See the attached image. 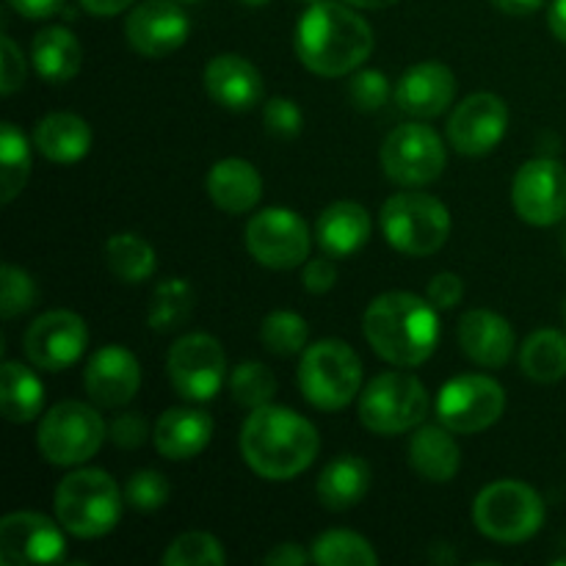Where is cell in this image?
<instances>
[{
  "instance_id": "36",
  "label": "cell",
  "mask_w": 566,
  "mask_h": 566,
  "mask_svg": "<svg viewBox=\"0 0 566 566\" xmlns=\"http://www.w3.org/2000/svg\"><path fill=\"white\" fill-rule=\"evenodd\" d=\"M310 326L293 310H274L271 315H265L263 326H260V340L276 357H293V354H302L307 348Z\"/></svg>"
},
{
  "instance_id": "18",
  "label": "cell",
  "mask_w": 566,
  "mask_h": 566,
  "mask_svg": "<svg viewBox=\"0 0 566 566\" xmlns=\"http://www.w3.org/2000/svg\"><path fill=\"white\" fill-rule=\"evenodd\" d=\"M509 130V108L497 94H470L448 119V142L462 155H486Z\"/></svg>"
},
{
  "instance_id": "50",
  "label": "cell",
  "mask_w": 566,
  "mask_h": 566,
  "mask_svg": "<svg viewBox=\"0 0 566 566\" xmlns=\"http://www.w3.org/2000/svg\"><path fill=\"white\" fill-rule=\"evenodd\" d=\"M495 9H501L503 14H512V17H525V14H534L545 6V0H490Z\"/></svg>"
},
{
  "instance_id": "49",
  "label": "cell",
  "mask_w": 566,
  "mask_h": 566,
  "mask_svg": "<svg viewBox=\"0 0 566 566\" xmlns=\"http://www.w3.org/2000/svg\"><path fill=\"white\" fill-rule=\"evenodd\" d=\"M77 3L94 17H114L122 14L125 9H130L133 0H77Z\"/></svg>"
},
{
  "instance_id": "46",
  "label": "cell",
  "mask_w": 566,
  "mask_h": 566,
  "mask_svg": "<svg viewBox=\"0 0 566 566\" xmlns=\"http://www.w3.org/2000/svg\"><path fill=\"white\" fill-rule=\"evenodd\" d=\"M302 282L310 293H318V296L329 293L337 282L335 258H329V254H326V258H315V260H310V263H304Z\"/></svg>"
},
{
  "instance_id": "6",
  "label": "cell",
  "mask_w": 566,
  "mask_h": 566,
  "mask_svg": "<svg viewBox=\"0 0 566 566\" xmlns=\"http://www.w3.org/2000/svg\"><path fill=\"white\" fill-rule=\"evenodd\" d=\"M379 227L396 252L409 258H429L448 243L451 213L431 193L401 191L381 205Z\"/></svg>"
},
{
  "instance_id": "1",
  "label": "cell",
  "mask_w": 566,
  "mask_h": 566,
  "mask_svg": "<svg viewBox=\"0 0 566 566\" xmlns=\"http://www.w3.org/2000/svg\"><path fill=\"white\" fill-rule=\"evenodd\" d=\"M374 53V31L354 11L337 0L307 6L296 25V55L313 75L343 77L363 66Z\"/></svg>"
},
{
  "instance_id": "13",
  "label": "cell",
  "mask_w": 566,
  "mask_h": 566,
  "mask_svg": "<svg viewBox=\"0 0 566 566\" xmlns=\"http://www.w3.org/2000/svg\"><path fill=\"white\" fill-rule=\"evenodd\" d=\"M247 249L265 269H296L310 258V230L296 210L265 208L249 219Z\"/></svg>"
},
{
  "instance_id": "4",
  "label": "cell",
  "mask_w": 566,
  "mask_h": 566,
  "mask_svg": "<svg viewBox=\"0 0 566 566\" xmlns=\"http://www.w3.org/2000/svg\"><path fill=\"white\" fill-rule=\"evenodd\" d=\"M55 517L66 534L77 539H97L111 534L122 520L125 492L105 470L81 468L66 475L55 490Z\"/></svg>"
},
{
  "instance_id": "17",
  "label": "cell",
  "mask_w": 566,
  "mask_h": 566,
  "mask_svg": "<svg viewBox=\"0 0 566 566\" xmlns=\"http://www.w3.org/2000/svg\"><path fill=\"white\" fill-rule=\"evenodd\" d=\"M127 44L144 59H166L191 36V20L177 0H144L125 20Z\"/></svg>"
},
{
  "instance_id": "5",
  "label": "cell",
  "mask_w": 566,
  "mask_h": 566,
  "mask_svg": "<svg viewBox=\"0 0 566 566\" xmlns=\"http://www.w3.org/2000/svg\"><path fill=\"white\" fill-rule=\"evenodd\" d=\"M298 387L310 407L321 412H340L363 392V359L337 337L313 343L302 352Z\"/></svg>"
},
{
  "instance_id": "57",
  "label": "cell",
  "mask_w": 566,
  "mask_h": 566,
  "mask_svg": "<svg viewBox=\"0 0 566 566\" xmlns=\"http://www.w3.org/2000/svg\"><path fill=\"white\" fill-rule=\"evenodd\" d=\"M564 252H566V243H564Z\"/></svg>"
},
{
  "instance_id": "24",
  "label": "cell",
  "mask_w": 566,
  "mask_h": 566,
  "mask_svg": "<svg viewBox=\"0 0 566 566\" xmlns=\"http://www.w3.org/2000/svg\"><path fill=\"white\" fill-rule=\"evenodd\" d=\"M374 232V219L359 202H332L324 208L315 224V238H318L324 254L335 260H346L357 254Z\"/></svg>"
},
{
  "instance_id": "34",
  "label": "cell",
  "mask_w": 566,
  "mask_h": 566,
  "mask_svg": "<svg viewBox=\"0 0 566 566\" xmlns=\"http://www.w3.org/2000/svg\"><path fill=\"white\" fill-rule=\"evenodd\" d=\"M31 177V144L14 122L0 125V202L9 205Z\"/></svg>"
},
{
  "instance_id": "11",
  "label": "cell",
  "mask_w": 566,
  "mask_h": 566,
  "mask_svg": "<svg viewBox=\"0 0 566 566\" xmlns=\"http://www.w3.org/2000/svg\"><path fill=\"white\" fill-rule=\"evenodd\" d=\"M506 392L484 374H464L446 381L437 396V418L453 434H479L501 420Z\"/></svg>"
},
{
  "instance_id": "23",
  "label": "cell",
  "mask_w": 566,
  "mask_h": 566,
  "mask_svg": "<svg viewBox=\"0 0 566 566\" xmlns=\"http://www.w3.org/2000/svg\"><path fill=\"white\" fill-rule=\"evenodd\" d=\"M155 448L164 459L188 462L208 448L213 437V418L202 409L171 407L155 423Z\"/></svg>"
},
{
  "instance_id": "35",
  "label": "cell",
  "mask_w": 566,
  "mask_h": 566,
  "mask_svg": "<svg viewBox=\"0 0 566 566\" xmlns=\"http://www.w3.org/2000/svg\"><path fill=\"white\" fill-rule=\"evenodd\" d=\"M313 562L321 566H374L379 564V556L365 536L337 528L315 539Z\"/></svg>"
},
{
  "instance_id": "28",
  "label": "cell",
  "mask_w": 566,
  "mask_h": 566,
  "mask_svg": "<svg viewBox=\"0 0 566 566\" xmlns=\"http://www.w3.org/2000/svg\"><path fill=\"white\" fill-rule=\"evenodd\" d=\"M31 61L36 66L39 77H44L53 86H61V83H70L81 72L83 48L70 28L50 25L33 36Z\"/></svg>"
},
{
  "instance_id": "14",
  "label": "cell",
  "mask_w": 566,
  "mask_h": 566,
  "mask_svg": "<svg viewBox=\"0 0 566 566\" xmlns=\"http://www.w3.org/2000/svg\"><path fill=\"white\" fill-rule=\"evenodd\" d=\"M88 346L86 321L72 310H50L39 315L22 337L28 363L48 374H61L83 357Z\"/></svg>"
},
{
  "instance_id": "47",
  "label": "cell",
  "mask_w": 566,
  "mask_h": 566,
  "mask_svg": "<svg viewBox=\"0 0 566 566\" xmlns=\"http://www.w3.org/2000/svg\"><path fill=\"white\" fill-rule=\"evenodd\" d=\"M313 558V553L304 551L296 542H282V545H274V551H269L263 556V564L271 566H302Z\"/></svg>"
},
{
  "instance_id": "19",
  "label": "cell",
  "mask_w": 566,
  "mask_h": 566,
  "mask_svg": "<svg viewBox=\"0 0 566 566\" xmlns=\"http://www.w3.org/2000/svg\"><path fill=\"white\" fill-rule=\"evenodd\" d=\"M83 387L97 407H127L142 387V365L125 346H103L83 368Z\"/></svg>"
},
{
  "instance_id": "40",
  "label": "cell",
  "mask_w": 566,
  "mask_h": 566,
  "mask_svg": "<svg viewBox=\"0 0 566 566\" xmlns=\"http://www.w3.org/2000/svg\"><path fill=\"white\" fill-rule=\"evenodd\" d=\"M122 492H125L127 506L138 509V512H158L169 501L171 486L166 475L158 473V470H138V473L127 479Z\"/></svg>"
},
{
  "instance_id": "39",
  "label": "cell",
  "mask_w": 566,
  "mask_h": 566,
  "mask_svg": "<svg viewBox=\"0 0 566 566\" xmlns=\"http://www.w3.org/2000/svg\"><path fill=\"white\" fill-rule=\"evenodd\" d=\"M36 282L31 280L28 271H22L20 265L6 263L0 271V313L6 321L17 318V315L28 313V310L36 304Z\"/></svg>"
},
{
  "instance_id": "51",
  "label": "cell",
  "mask_w": 566,
  "mask_h": 566,
  "mask_svg": "<svg viewBox=\"0 0 566 566\" xmlns=\"http://www.w3.org/2000/svg\"><path fill=\"white\" fill-rule=\"evenodd\" d=\"M547 25L566 44V0H553L551 14H547Z\"/></svg>"
},
{
  "instance_id": "30",
  "label": "cell",
  "mask_w": 566,
  "mask_h": 566,
  "mask_svg": "<svg viewBox=\"0 0 566 566\" xmlns=\"http://www.w3.org/2000/svg\"><path fill=\"white\" fill-rule=\"evenodd\" d=\"M0 401H3V418L9 423H31L42 415L44 387L31 368L6 359L0 368Z\"/></svg>"
},
{
  "instance_id": "27",
  "label": "cell",
  "mask_w": 566,
  "mask_h": 566,
  "mask_svg": "<svg viewBox=\"0 0 566 566\" xmlns=\"http://www.w3.org/2000/svg\"><path fill=\"white\" fill-rule=\"evenodd\" d=\"M409 464L431 484H448L462 468V451L448 426H418L409 442Z\"/></svg>"
},
{
  "instance_id": "55",
  "label": "cell",
  "mask_w": 566,
  "mask_h": 566,
  "mask_svg": "<svg viewBox=\"0 0 566 566\" xmlns=\"http://www.w3.org/2000/svg\"><path fill=\"white\" fill-rule=\"evenodd\" d=\"M302 3H307V6H313V3H318V0H302Z\"/></svg>"
},
{
  "instance_id": "37",
  "label": "cell",
  "mask_w": 566,
  "mask_h": 566,
  "mask_svg": "<svg viewBox=\"0 0 566 566\" xmlns=\"http://www.w3.org/2000/svg\"><path fill=\"white\" fill-rule=\"evenodd\" d=\"M227 562V553L213 534L188 531L180 534L164 553L166 566H219Z\"/></svg>"
},
{
  "instance_id": "54",
  "label": "cell",
  "mask_w": 566,
  "mask_h": 566,
  "mask_svg": "<svg viewBox=\"0 0 566 566\" xmlns=\"http://www.w3.org/2000/svg\"><path fill=\"white\" fill-rule=\"evenodd\" d=\"M177 3H199V0H177Z\"/></svg>"
},
{
  "instance_id": "12",
  "label": "cell",
  "mask_w": 566,
  "mask_h": 566,
  "mask_svg": "<svg viewBox=\"0 0 566 566\" xmlns=\"http://www.w3.org/2000/svg\"><path fill=\"white\" fill-rule=\"evenodd\" d=\"M166 374L177 396L186 401H210L227 379V357L221 343L205 332L182 335L166 357Z\"/></svg>"
},
{
  "instance_id": "45",
  "label": "cell",
  "mask_w": 566,
  "mask_h": 566,
  "mask_svg": "<svg viewBox=\"0 0 566 566\" xmlns=\"http://www.w3.org/2000/svg\"><path fill=\"white\" fill-rule=\"evenodd\" d=\"M426 296H429V302L434 304L437 310L457 307L464 296L462 276L451 274V271H442V274H437L434 280L429 282V291H426Z\"/></svg>"
},
{
  "instance_id": "20",
  "label": "cell",
  "mask_w": 566,
  "mask_h": 566,
  "mask_svg": "<svg viewBox=\"0 0 566 566\" xmlns=\"http://www.w3.org/2000/svg\"><path fill=\"white\" fill-rule=\"evenodd\" d=\"M457 97V77L440 61L409 66L396 86V103L415 119H434Z\"/></svg>"
},
{
  "instance_id": "3",
  "label": "cell",
  "mask_w": 566,
  "mask_h": 566,
  "mask_svg": "<svg viewBox=\"0 0 566 566\" xmlns=\"http://www.w3.org/2000/svg\"><path fill=\"white\" fill-rule=\"evenodd\" d=\"M363 332L370 348L396 368H418L440 343V315L429 298L390 291L368 304Z\"/></svg>"
},
{
  "instance_id": "21",
  "label": "cell",
  "mask_w": 566,
  "mask_h": 566,
  "mask_svg": "<svg viewBox=\"0 0 566 566\" xmlns=\"http://www.w3.org/2000/svg\"><path fill=\"white\" fill-rule=\"evenodd\" d=\"M205 88L221 108L252 111L263 99V75L243 55L221 53L205 66Z\"/></svg>"
},
{
  "instance_id": "56",
  "label": "cell",
  "mask_w": 566,
  "mask_h": 566,
  "mask_svg": "<svg viewBox=\"0 0 566 566\" xmlns=\"http://www.w3.org/2000/svg\"><path fill=\"white\" fill-rule=\"evenodd\" d=\"M564 321H566V298H564Z\"/></svg>"
},
{
  "instance_id": "44",
  "label": "cell",
  "mask_w": 566,
  "mask_h": 566,
  "mask_svg": "<svg viewBox=\"0 0 566 566\" xmlns=\"http://www.w3.org/2000/svg\"><path fill=\"white\" fill-rule=\"evenodd\" d=\"M108 437L119 448H127V451H130V448H138V446H144V442H147L149 426H147V420H144L138 412H122L119 418L111 423Z\"/></svg>"
},
{
  "instance_id": "26",
  "label": "cell",
  "mask_w": 566,
  "mask_h": 566,
  "mask_svg": "<svg viewBox=\"0 0 566 566\" xmlns=\"http://www.w3.org/2000/svg\"><path fill=\"white\" fill-rule=\"evenodd\" d=\"M33 147L53 164H77L92 149V127L83 116L55 111L33 127Z\"/></svg>"
},
{
  "instance_id": "48",
  "label": "cell",
  "mask_w": 566,
  "mask_h": 566,
  "mask_svg": "<svg viewBox=\"0 0 566 566\" xmlns=\"http://www.w3.org/2000/svg\"><path fill=\"white\" fill-rule=\"evenodd\" d=\"M9 6L28 20H44V17H53L64 6V0H9Z\"/></svg>"
},
{
  "instance_id": "8",
  "label": "cell",
  "mask_w": 566,
  "mask_h": 566,
  "mask_svg": "<svg viewBox=\"0 0 566 566\" xmlns=\"http://www.w3.org/2000/svg\"><path fill=\"white\" fill-rule=\"evenodd\" d=\"M429 415L426 385L403 370H387L368 381L359 392V420L368 431L381 437H396L418 429Z\"/></svg>"
},
{
  "instance_id": "41",
  "label": "cell",
  "mask_w": 566,
  "mask_h": 566,
  "mask_svg": "<svg viewBox=\"0 0 566 566\" xmlns=\"http://www.w3.org/2000/svg\"><path fill=\"white\" fill-rule=\"evenodd\" d=\"M348 94L359 111H379L390 99V81H387L385 72L363 70L352 77Z\"/></svg>"
},
{
  "instance_id": "22",
  "label": "cell",
  "mask_w": 566,
  "mask_h": 566,
  "mask_svg": "<svg viewBox=\"0 0 566 566\" xmlns=\"http://www.w3.org/2000/svg\"><path fill=\"white\" fill-rule=\"evenodd\" d=\"M459 346L481 368H503L514 354V329L492 310H470L459 321Z\"/></svg>"
},
{
  "instance_id": "38",
  "label": "cell",
  "mask_w": 566,
  "mask_h": 566,
  "mask_svg": "<svg viewBox=\"0 0 566 566\" xmlns=\"http://www.w3.org/2000/svg\"><path fill=\"white\" fill-rule=\"evenodd\" d=\"M230 392L241 407H265L276 396V376L263 363H241L230 376Z\"/></svg>"
},
{
  "instance_id": "42",
  "label": "cell",
  "mask_w": 566,
  "mask_h": 566,
  "mask_svg": "<svg viewBox=\"0 0 566 566\" xmlns=\"http://www.w3.org/2000/svg\"><path fill=\"white\" fill-rule=\"evenodd\" d=\"M263 122L274 136L293 138L302 133V108L287 97H271L263 108Z\"/></svg>"
},
{
  "instance_id": "9",
  "label": "cell",
  "mask_w": 566,
  "mask_h": 566,
  "mask_svg": "<svg viewBox=\"0 0 566 566\" xmlns=\"http://www.w3.org/2000/svg\"><path fill=\"white\" fill-rule=\"evenodd\" d=\"M108 437L103 415L83 401H61L42 415L36 429V448L50 464L77 468L103 448Z\"/></svg>"
},
{
  "instance_id": "7",
  "label": "cell",
  "mask_w": 566,
  "mask_h": 566,
  "mask_svg": "<svg viewBox=\"0 0 566 566\" xmlns=\"http://www.w3.org/2000/svg\"><path fill=\"white\" fill-rule=\"evenodd\" d=\"M475 528L501 545H520L545 525V501L523 481H495L484 486L473 503Z\"/></svg>"
},
{
  "instance_id": "53",
  "label": "cell",
  "mask_w": 566,
  "mask_h": 566,
  "mask_svg": "<svg viewBox=\"0 0 566 566\" xmlns=\"http://www.w3.org/2000/svg\"><path fill=\"white\" fill-rule=\"evenodd\" d=\"M241 3H247V6H263V3H269V0H241Z\"/></svg>"
},
{
  "instance_id": "52",
  "label": "cell",
  "mask_w": 566,
  "mask_h": 566,
  "mask_svg": "<svg viewBox=\"0 0 566 566\" xmlns=\"http://www.w3.org/2000/svg\"><path fill=\"white\" fill-rule=\"evenodd\" d=\"M343 3L354 6V9H370V11H376V9H390V6H396L398 0H343Z\"/></svg>"
},
{
  "instance_id": "10",
  "label": "cell",
  "mask_w": 566,
  "mask_h": 566,
  "mask_svg": "<svg viewBox=\"0 0 566 566\" xmlns=\"http://www.w3.org/2000/svg\"><path fill=\"white\" fill-rule=\"evenodd\" d=\"M448 164L440 133L420 122L398 125L381 144V166L392 182L403 188H420L434 182Z\"/></svg>"
},
{
  "instance_id": "43",
  "label": "cell",
  "mask_w": 566,
  "mask_h": 566,
  "mask_svg": "<svg viewBox=\"0 0 566 566\" xmlns=\"http://www.w3.org/2000/svg\"><path fill=\"white\" fill-rule=\"evenodd\" d=\"M3 44V59H0V92L9 97L17 88H22L25 83V59H22V50L17 48V42L11 36L0 39Z\"/></svg>"
},
{
  "instance_id": "32",
  "label": "cell",
  "mask_w": 566,
  "mask_h": 566,
  "mask_svg": "<svg viewBox=\"0 0 566 566\" xmlns=\"http://www.w3.org/2000/svg\"><path fill=\"white\" fill-rule=\"evenodd\" d=\"M105 263L119 282L142 285L158 269V254H155L153 243L144 241L136 232H119L105 243Z\"/></svg>"
},
{
  "instance_id": "31",
  "label": "cell",
  "mask_w": 566,
  "mask_h": 566,
  "mask_svg": "<svg viewBox=\"0 0 566 566\" xmlns=\"http://www.w3.org/2000/svg\"><path fill=\"white\" fill-rule=\"evenodd\" d=\"M520 368L536 385H556L566 376V335L558 329H539L525 337L520 348Z\"/></svg>"
},
{
  "instance_id": "33",
  "label": "cell",
  "mask_w": 566,
  "mask_h": 566,
  "mask_svg": "<svg viewBox=\"0 0 566 566\" xmlns=\"http://www.w3.org/2000/svg\"><path fill=\"white\" fill-rule=\"evenodd\" d=\"M193 304H197V293H193L191 282L180 280V276H169L160 285H155L153 296H149V329L177 332L191 321Z\"/></svg>"
},
{
  "instance_id": "29",
  "label": "cell",
  "mask_w": 566,
  "mask_h": 566,
  "mask_svg": "<svg viewBox=\"0 0 566 566\" xmlns=\"http://www.w3.org/2000/svg\"><path fill=\"white\" fill-rule=\"evenodd\" d=\"M370 490V468L365 459L343 453L324 468L318 479V501L329 512H348Z\"/></svg>"
},
{
  "instance_id": "2",
  "label": "cell",
  "mask_w": 566,
  "mask_h": 566,
  "mask_svg": "<svg viewBox=\"0 0 566 566\" xmlns=\"http://www.w3.org/2000/svg\"><path fill=\"white\" fill-rule=\"evenodd\" d=\"M318 431L287 407L265 403L249 412L241 429V453L265 481H291L318 457Z\"/></svg>"
},
{
  "instance_id": "15",
  "label": "cell",
  "mask_w": 566,
  "mask_h": 566,
  "mask_svg": "<svg viewBox=\"0 0 566 566\" xmlns=\"http://www.w3.org/2000/svg\"><path fill=\"white\" fill-rule=\"evenodd\" d=\"M66 558L64 525L36 512H14L0 520V564L42 566Z\"/></svg>"
},
{
  "instance_id": "16",
  "label": "cell",
  "mask_w": 566,
  "mask_h": 566,
  "mask_svg": "<svg viewBox=\"0 0 566 566\" xmlns=\"http://www.w3.org/2000/svg\"><path fill=\"white\" fill-rule=\"evenodd\" d=\"M514 210L534 227H551L566 216V169L562 160L536 158L520 166L512 186Z\"/></svg>"
},
{
  "instance_id": "25",
  "label": "cell",
  "mask_w": 566,
  "mask_h": 566,
  "mask_svg": "<svg viewBox=\"0 0 566 566\" xmlns=\"http://www.w3.org/2000/svg\"><path fill=\"white\" fill-rule=\"evenodd\" d=\"M208 193L219 210L230 216L249 213L263 197V177L249 160L224 158L208 175Z\"/></svg>"
}]
</instances>
